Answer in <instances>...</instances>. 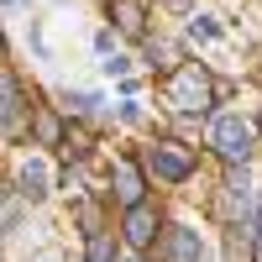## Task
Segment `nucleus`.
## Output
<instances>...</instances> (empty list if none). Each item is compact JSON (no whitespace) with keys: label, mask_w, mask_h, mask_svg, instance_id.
Here are the masks:
<instances>
[{"label":"nucleus","mask_w":262,"mask_h":262,"mask_svg":"<svg viewBox=\"0 0 262 262\" xmlns=\"http://www.w3.org/2000/svg\"><path fill=\"white\" fill-rule=\"evenodd\" d=\"M37 137H42V147H58L63 142V126H58L53 111H37Z\"/></svg>","instance_id":"nucleus-10"},{"label":"nucleus","mask_w":262,"mask_h":262,"mask_svg":"<svg viewBox=\"0 0 262 262\" xmlns=\"http://www.w3.org/2000/svg\"><path fill=\"white\" fill-rule=\"evenodd\" d=\"M21 121H27V95H21V84L0 69V131H6V137H16Z\"/></svg>","instance_id":"nucleus-6"},{"label":"nucleus","mask_w":262,"mask_h":262,"mask_svg":"<svg viewBox=\"0 0 262 262\" xmlns=\"http://www.w3.org/2000/svg\"><path fill=\"white\" fill-rule=\"evenodd\" d=\"M168 6H189V0H168Z\"/></svg>","instance_id":"nucleus-16"},{"label":"nucleus","mask_w":262,"mask_h":262,"mask_svg":"<svg viewBox=\"0 0 262 262\" xmlns=\"http://www.w3.org/2000/svg\"><path fill=\"white\" fill-rule=\"evenodd\" d=\"M194 37H215V32H221V27H215V16H194V27H189Z\"/></svg>","instance_id":"nucleus-13"},{"label":"nucleus","mask_w":262,"mask_h":262,"mask_svg":"<svg viewBox=\"0 0 262 262\" xmlns=\"http://www.w3.org/2000/svg\"><path fill=\"white\" fill-rule=\"evenodd\" d=\"M210 147L221 152V158H231V163H242V168H247L252 147H257V131H252V121H242L236 111H226V116H215V121H210Z\"/></svg>","instance_id":"nucleus-2"},{"label":"nucleus","mask_w":262,"mask_h":262,"mask_svg":"<svg viewBox=\"0 0 262 262\" xmlns=\"http://www.w3.org/2000/svg\"><path fill=\"white\" fill-rule=\"evenodd\" d=\"M111 184H116V200H121L126 210L142 205V194H147V179H142V163H137V158H116Z\"/></svg>","instance_id":"nucleus-5"},{"label":"nucleus","mask_w":262,"mask_h":262,"mask_svg":"<svg viewBox=\"0 0 262 262\" xmlns=\"http://www.w3.org/2000/svg\"><path fill=\"white\" fill-rule=\"evenodd\" d=\"M116 27L131 32V37H142L147 32V6L142 0H116Z\"/></svg>","instance_id":"nucleus-9"},{"label":"nucleus","mask_w":262,"mask_h":262,"mask_svg":"<svg viewBox=\"0 0 262 262\" xmlns=\"http://www.w3.org/2000/svg\"><path fill=\"white\" fill-rule=\"evenodd\" d=\"M16 179H21V194H27V200H42V194H48V163H42V158H27Z\"/></svg>","instance_id":"nucleus-8"},{"label":"nucleus","mask_w":262,"mask_h":262,"mask_svg":"<svg viewBox=\"0 0 262 262\" xmlns=\"http://www.w3.org/2000/svg\"><path fill=\"white\" fill-rule=\"evenodd\" d=\"M168 262H205L200 231H189V226H173V231H168Z\"/></svg>","instance_id":"nucleus-7"},{"label":"nucleus","mask_w":262,"mask_h":262,"mask_svg":"<svg viewBox=\"0 0 262 262\" xmlns=\"http://www.w3.org/2000/svg\"><path fill=\"white\" fill-rule=\"evenodd\" d=\"M90 262H116L111 236H105V231H90Z\"/></svg>","instance_id":"nucleus-12"},{"label":"nucleus","mask_w":262,"mask_h":262,"mask_svg":"<svg viewBox=\"0 0 262 262\" xmlns=\"http://www.w3.org/2000/svg\"><path fill=\"white\" fill-rule=\"evenodd\" d=\"M0 58H6V37H0Z\"/></svg>","instance_id":"nucleus-15"},{"label":"nucleus","mask_w":262,"mask_h":262,"mask_svg":"<svg viewBox=\"0 0 262 262\" xmlns=\"http://www.w3.org/2000/svg\"><path fill=\"white\" fill-rule=\"evenodd\" d=\"M210 100H215V79H210L205 63H184V69H173V79H168V105H173L179 116H205Z\"/></svg>","instance_id":"nucleus-1"},{"label":"nucleus","mask_w":262,"mask_h":262,"mask_svg":"<svg viewBox=\"0 0 262 262\" xmlns=\"http://www.w3.org/2000/svg\"><path fill=\"white\" fill-rule=\"evenodd\" d=\"M226 189H231V205H236V210H247V205H252V189H247V168H242V173H231V184H226Z\"/></svg>","instance_id":"nucleus-11"},{"label":"nucleus","mask_w":262,"mask_h":262,"mask_svg":"<svg viewBox=\"0 0 262 262\" xmlns=\"http://www.w3.org/2000/svg\"><path fill=\"white\" fill-rule=\"evenodd\" d=\"M131 262H142V257H131Z\"/></svg>","instance_id":"nucleus-17"},{"label":"nucleus","mask_w":262,"mask_h":262,"mask_svg":"<svg viewBox=\"0 0 262 262\" xmlns=\"http://www.w3.org/2000/svg\"><path fill=\"white\" fill-rule=\"evenodd\" d=\"M147 168L158 173L163 184H184L189 173H194V147H184V142H152L147 147Z\"/></svg>","instance_id":"nucleus-3"},{"label":"nucleus","mask_w":262,"mask_h":262,"mask_svg":"<svg viewBox=\"0 0 262 262\" xmlns=\"http://www.w3.org/2000/svg\"><path fill=\"white\" fill-rule=\"evenodd\" d=\"M121 242H126L131 252H147L152 242H158V210H152L147 200L126 210V221H121Z\"/></svg>","instance_id":"nucleus-4"},{"label":"nucleus","mask_w":262,"mask_h":262,"mask_svg":"<svg viewBox=\"0 0 262 262\" xmlns=\"http://www.w3.org/2000/svg\"><path fill=\"white\" fill-rule=\"evenodd\" d=\"M257 257H262V215H257Z\"/></svg>","instance_id":"nucleus-14"}]
</instances>
